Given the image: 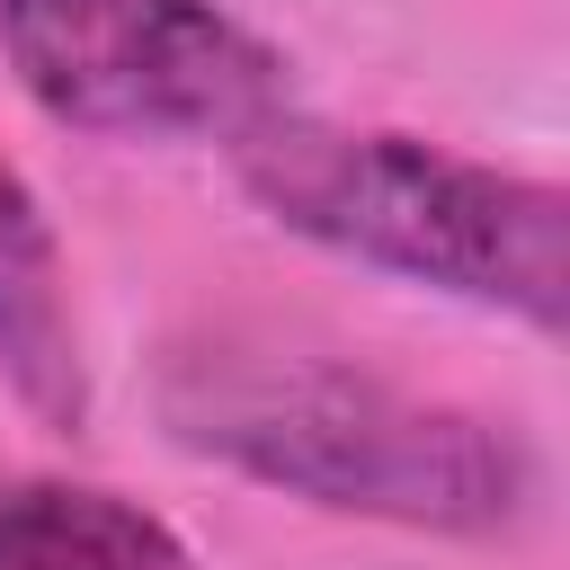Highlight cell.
I'll return each mask as SVG.
<instances>
[{"instance_id": "cell-5", "label": "cell", "mask_w": 570, "mask_h": 570, "mask_svg": "<svg viewBox=\"0 0 570 570\" xmlns=\"http://www.w3.org/2000/svg\"><path fill=\"white\" fill-rule=\"evenodd\" d=\"M0 570H196L187 534L89 481H0Z\"/></svg>"}, {"instance_id": "cell-3", "label": "cell", "mask_w": 570, "mask_h": 570, "mask_svg": "<svg viewBox=\"0 0 570 570\" xmlns=\"http://www.w3.org/2000/svg\"><path fill=\"white\" fill-rule=\"evenodd\" d=\"M18 89L107 142H240L285 107V62L214 0H0Z\"/></svg>"}, {"instance_id": "cell-2", "label": "cell", "mask_w": 570, "mask_h": 570, "mask_svg": "<svg viewBox=\"0 0 570 570\" xmlns=\"http://www.w3.org/2000/svg\"><path fill=\"white\" fill-rule=\"evenodd\" d=\"M232 160L267 223L330 258L508 312L525 330L570 321V196L552 178H517L419 134H365L303 107L258 116Z\"/></svg>"}, {"instance_id": "cell-1", "label": "cell", "mask_w": 570, "mask_h": 570, "mask_svg": "<svg viewBox=\"0 0 570 570\" xmlns=\"http://www.w3.org/2000/svg\"><path fill=\"white\" fill-rule=\"evenodd\" d=\"M160 410L178 445L338 517H383L419 534H508L534 499V463L499 419L276 338L187 347L169 365Z\"/></svg>"}, {"instance_id": "cell-4", "label": "cell", "mask_w": 570, "mask_h": 570, "mask_svg": "<svg viewBox=\"0 0 570 570\" xmlns=\"http://www.w3.org/2000/svg\"><path fill=\"white\" fill-rule=\"evenodd\" d=\"M0 383L45 428L89 419V365H80V330H71L62 249L9 151H0Z\"/></svg>"}]
</instances>
